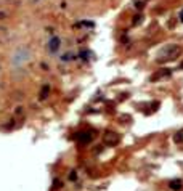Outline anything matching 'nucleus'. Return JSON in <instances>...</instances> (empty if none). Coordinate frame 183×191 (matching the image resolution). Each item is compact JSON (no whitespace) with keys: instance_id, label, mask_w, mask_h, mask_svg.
Listing matches in <instances>:
<instances>
[{"instance_id":"obj_3","label":"nucleus","mask_w":183,"mask_h":191,"mask_svg":"<svg viewBox=\"0 0 183 191\" xmlns=\"http://www.w3.org/2000/svg\"><path fill=\"white\" fill-rule=\"evenodd\" d=\"M170 76V69H161L158 74H154L153 77H151V80H158V79H162V77H169Z\"/></svg>"},{"instance_id":"obj_6","label":"nucleus","mask_w":183,"mask_h":191,"mask_svg":"<svg viewBox=\"0 0 183 191\" xmlns=\"http://www.w3.org/2000/svg\"><path fill=\"white\" fill-rule=\"evenodd\" d=\"M56 44H60V40H58V39H53V40L50 42V50H52V52H55V50L58 48Z\"/></svg>"},{"instance_id":"obj_8","label":"nucleus","mask_w":183,"mask_h":191,"mask_svg":"<svg viewBox=\"0 0 183 191\" xmlns=\"http://www.w3.org/2000/svg\"><path fill=\"white\" fill-rule=\"evenodd\" d=\"M180 69H183V61H182V63H180Z\"/></svg>"},{"instance_id":"obj_5","label":"nucleus","mask_w":183,"mask_h":191,"mask_svg":"<svg viewBox=\"0 0 183 191\" xmlns=\"http://www.w3.org/2000/svg\"><path fill=\"white\" fill-rule=\"evenodd\" d=\"M174 141L177 143V145H182V143H183V129H182V130H178L177 133L174 135Z\"/></svg>"},{"instance_id":"obj_4","label":"nucleus","mask_w":183,"mask_h":191,"mask_svg":"<svg viewBox=\"0 0 183 191\" xmlns=\"http://www.w3.org/2000/svg\"><path fill=\"white\" fill-rule=\"evenodd\" d=\"M182 185H183V182H182V180H172V182L169 183V186H170V190H174V191H178V190H182Z\"/></svg>"},{"instance_id":"obj_1","label":"nucleus","mask_w":183,"mask_h":191,"mask_svg":"<svg viewBox=\"0 0 183 191\" xmlns=\"http://www.w3.org/2000/svg\"><path fill=\"white\" fill-rule=\"evenodd\" d=\"M180 53H182V48H180L178 45H167L166 48L161 50L158 61L159 63H162V61H174Z\"/></svg>"},{"instance_id":"obj_7","label":"nucleus","mask_w":183,"mask_h":191,"mask_svg":"<svg viewBox=\"0 0 183 191\" xmlns=\"http://www.w3.org/2000/svg\"><path fill=\"white\" fill-rule=\"evenodd\" d=\"M180 19H182V23H183V10L180 11Z\"/></svg>"},{"instance_id":"obj_2","label":"nucleus","mask_w":183,"mask_h":191,"mask_svg":"<svg viewBox=\"0 0 183 191\" xmlns=\"http://www.w3.org/2000/svg\"><path fill=\"white\" fill-rule=\"evenodd\" d=\"M105 141L108 143V145H117V143H119V135H116V133H106Z\"/></svg>"}]
</instances>
